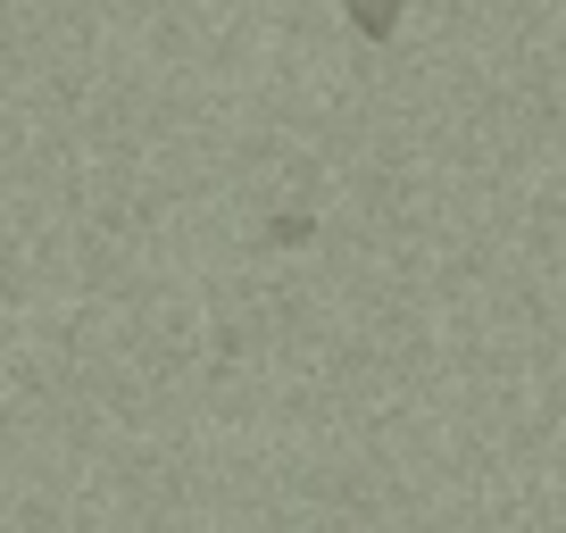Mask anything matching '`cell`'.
I'll list each match as a JSON object with an SVG mask.
<instances>
[{"label": "cell", "mask_w": 566, "mask_h": 533, "mask_svg": "<svg viewBox=\"0 0 566 533\" xmlns=\"http://www.w3.org/2000/svg\"><path fill=\"white\" fill-rule=\"evenodd\" d=\"M308 233H317V226H308V217H301V209H292V217H275V226H266V242H275V250H301V242H308Z\"/></svg>", "instance_id": "2"}, {"label": "cell", "mask_w": 566, "mask_h": 533, "mask_svg": "<svg viewBox=\"0 0 566 533\" xmlns=\"http://www.w3.org/2000/svg\"><path fill=\"white\" fill-rule=\"evenodd\" d=\"M400 9H408V0H342V18H350L367 42H391V34H400Z\"/></svg>", "instance_id": "1"}]
</instances>
